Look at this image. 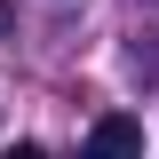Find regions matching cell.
<instances>
[{
    "label": "cell",
    "mask_w": 159,
    "mask_h": 159,
    "mask_svg": "<svg viewBox=\"0 0 159 159\" xmlns=\"http://www.w3.org/2000/svg\"><path fill=\"white\" fill-rule=\"evenodd\" d=\"M80 159H143V119L127 111H103L88 135H80Z\"/></svg>",
    "instance_id": "6da1fadb"
},
{
    "label": "cell",
    "mask_w": 159,
    "mask_h": 159,
    "mask_svg": "<svg viewBox=\"0 0 159 159\" xmlns=\"http://www.w3.org/2000/svg\"><path fill=\"white\" fill-rule=\"evenodd\" d=\"M0 159H48V151H40V143H8Z\"/></svg>",
    "instance_id": "7a4b0ae2"
}]
</instances>
